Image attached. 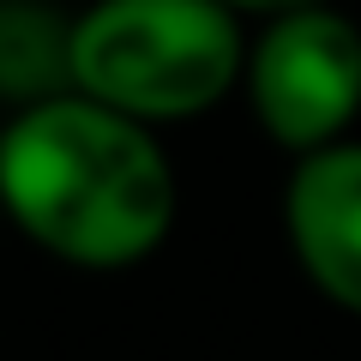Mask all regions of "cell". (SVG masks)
<instances>
[{"mask_svg":"<svg viewBox=\"0 0 361 361\" xmlns=\"http://www.w3.org/2000/svg\"><path fill=\"white\" fill-rule=\"evenodd\" d=\"M157 133L85 90L6 109L0 217L73 271L145 265L180 217V175Z\"/></svg>","mask_w":361,"mask_h":361,"instance_id":"obj_1","label":"cell"},{"mask_svg":"<svg viewBox=\"0 0 361 361\" xmlns=\"http://www.w3.org/2000/svg\"><path fill=\"white\" fill-rule=\"evenodd\" d=\"M247 30L223 0H90L73 18V90L180 127L241 97Z\"/></svg>","mask_w":361,"mask_h":361,"instance_id":"obj_2","label":"cell"},{"mask_svg":"<svg viewBox=\"0 0 361 361\" xmlns=\"http://www.w3.org/2000/svg\"><path fill=\"white\" fill-rule=\"evenodd\" d=\"M241 103L289 157L349 139L361 121V25L337 0L259 18L247 30Z\"/></svg>","mask_w":361,"mask_h":361,"instance_id":"obj_3","label":"cell"},{"mask_svg":"<svg viewBox=\"0 0 361 361\" xmlns=\"http://www.w3.org/2000/svg\"><path fill=\"white\" fill-rule=\"evenodd\" d=\"M283 241L301 277L361 319V139L301 151L283 180Z\"/></svg>","mask_w":361,"mask_h":361,"instance_id":"obj_4","label":"cell"},{"mask_svg":"<svg viewBox=\"0 0 361 361\" xmlns=\"http://www.w3.org/2000/svg\"><path fill=\"white\" fill-rule=\"evenodd\" d=\"M73 18L54 0H0V103L25 109L73 90Z\"/></svg>","mask_w":361,"mask_h":361,"instance_id":"obj_5","label":"cell"},{"mask_svg":"<svg viewBox=\"0 0 361 361\" xmlns=\"http://www.w3.org/2000/svg\"><path fill=\"white\" fill-rule=\"evenodd\" d=\"M223 6H235L247 25H259V18H271V13H295V6H313V0H223Z\"/></svg>","mask_w":361,"mask_h":361,"instance_id":"obj_6","label":"cell"}]
</instances>
